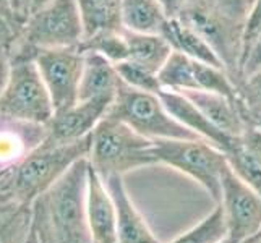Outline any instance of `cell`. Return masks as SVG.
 <instances>
[{"mask_svg":"<svg viewBox=\"0 0 261 243\" xmlns=\"http://www.w3.org/2000/svg\"><path fill=\"white\" fill-rule=\"evenodd\" d=\"M89 160L75 162L31 204L33 233L41 243H96L86 215Z\"/></svg>","mask_w":261,"mask_h":243,"instance_id":"6da1fadb","label":"cell"},{"mask_svg":"<svg viewBox=\"0 0 261 243\" xmlns=\"http://www.w3.org/2000/svg\"><path fill=\"white\" fill-rule=\"evenodd\" d=\"M89 148L91 137L75 143L46 140L15 167L0 174V203L31 206L75 162L88 157Z\"/></svg>","mask_w":261,"mask_h":243,"instance_id":"7a4b0ae2","label":"cell"},{"mask_svg":"<svg viewBox=\"0 0 261 243\" xmlns=\"http://www.w3.org/2000/svg\"><path fill=\"white\" fill-rule=\"evenodd\" d=\"M88 160L102 180L158 164L152 141L109 114L91 133Z\"/></svg>","mask_w":261,"mask_h":243,"instance_id":"3957f363","label":"cell"},{"mask_svg":"<svg viewBox=\"0 0 261 243\" xmlns=\"http://www.w3.org/2000/svg\"><path fill=\"white\" fill-rule=\"evenodd\" d=\"M85 24L76 0H52L24 20L12 57H34L47 49L82 47Z\"/></svg>","mask_w":261,"mask_h":243,"instance_id":"277c9868","label":"cell"},{"mask_svg":"<svg viewBox=\"0 0 261 243\" xmlns=\"http://www.w3.org/2000/svg\"><path fill=\"white\" fill-rule=\"evenodd\" d=\"M158 164L169 166L200 183L214 203L221 200L224 172L229 167L226 154L206 140L152 141Z\"/></svg>","mask_w":261,"mask_h":243,"instance_id":"5b68a950","label":"cell"},{"mask_svg":"<svg viewBox=\"0 0 261 243\" xmlns=\"http://www.w3.org/2000/svg\"><path fill=\"white\" fill-rule=\"evenodd\" d=\"M109 115L127 123L130 128L151 141L200 138L170 115L159 94L138 91L123 83L117 91Z\"/></svg>","mask_w":261,"mask_h":243,"instance_id":"8992f818","label":"cell"},{"mask_svg":"<svg viewBox=\"0 0 261 243\" xmlns=\"http://www.w3.org/2000/svg\"><path fill=\"white\" fill-rule=\"evenodd\" d=\"M10 76L0 94V112L18 120L47 125L56 109L34 57H12Z\"/></svg>","mask_w":261,"mask_h":243,"instance_id":"52a82bcc","label":"cell"},{"mask_svg":"<svg viewBox=\"0 0 261 243\" xmlns=\"http://www.w3.org/2000/svg\"><path fill=\"white\" fill-rule=\"evenodd\" d=\"M34 62L46 83L56 112L80 101V85L85 64L82 47L39 50L34 53Z\"/></svg>","mask_w":261,"mask_h":243,"instance_id":"ba28073f","label":"cell"},{"mask_svg":"<svg viewBox=\"0 0 261 243\" xmlns=\"http://www.w3.org/2000/svg\"><path fill=\"white\" fill-rule=\"evenodd\" d=\"M219 204L232 243H247L261 232V195L233 174L230 166L222 177Z\"/></svg>","mask_w":261,"mask_h":243,"instance_id":"9c48e42d","label":"cell"},{"mask_svg":"<svg viewBox=\"0 0 261 243\" xmlns=\"http://www.w3.org/2000/svg\"><path fill=\"white\" fill-rule=\"evenodd\" d=\"M115 97L82 99L73 105L54 114L47 123V140L56 143H75L91 137L93 130L109 114Z\"/></svg>","mask_w":261,"mask_h":243,"instance_id":"30bf717a","label":"cell"},{"mask_svg":"<svg viewBox=\"0 0 261 243\" xmlns=\"http://www.w3.org/2000/svg\"><path fill=\"white\" fill-rule=\"evenodd\" d=\"M47 137V125L18 120L0 112V174L21 162Z\"/></svg>","mask_w":261,"mask_h":243,"instance_id":"8fae6325","label":"cell"},{"mask_svg":"<svg viewBox=\"0 0 261 243\" xmlns=\"http://www.w3.org/2000/svg\"><path fill=\"white\" fill-rule=\"evenodd\" d=\"M182 94L190 99L214 127L230 137H239L253 125L239 97H229L208 91H190Z\"/></svg>","mask_w":261,"mask_h":243,"instance_id":"7c38bea8","label":"cell"},{"mask_svg":"<svg viewBox=\"0 0 261 243\" xmlns=\"http://www.w3.org/2000/svg\"><path fill=\"white\" fill-rule=\"evenodd\" d=\"M86 215L96 243L117 241V209L104 180L89 166L86 190Z\"/></svg>","mask_w":261,"mask_h":243,"instance_id":"4fadbf2b","label":"cell"},{"mask_svg":"<svg viewBox=\"0 0 261 243\" xmlns=\"http://www.w3.org/2000/svg\"><path fill=\"white\" fill-rule=\"evenodd\" d=\"M159 96L163 99V102L167 107L170 115H172L180 125H184L185 128H188L201 140L210 141L211 145L219 148L224 154L230 149V146L233 145V141H236L237 137H230V134L224 133L218 127H214L185 94L163 89V91L159 93Z\"/></svg>","mask_w":261,"mask_h":243,"instance_id":"5bb4252c","label":"cell"},{"mask_svg":"<svg viewBox=\"0 0 261 243\" xmlns=\"http://www.w3.org/2000/svg\"><path fill=\"white\" fill-rule=\"evenodd\" d=\"M117 209V241L119 243H161L148 227L146 221L133 204L123 177L104 180Z\"/></svg>","mask_w":261,"mask_h":243,"instance_id":"9a60e30c","label":"cell"},{"mask_svg":"<svg viewBox=\"0 0 261 243\" xmlns=\"http://www.w3.org/2000/svg\"><path fill=\"white\" fill-rule=\"evenodd\" d=\"M226 157L233 174L261 195V130L248 127L236 138Z\"/></svg>","mask_w":261,"mask_h":243,"instance_id":"2e32d148","label":"cell"},{"mask_svg":"<svg viewBox=\"0 0 261 243\" xmlns=\"http://www.w3.org/2000/svg\"><path fill=\"white\" fill-rule=\"evenodd\" d=\"M161 34L170 44L174 52H178L193 60L206 62V64L224 68L221 59L218 57L216 50L211 47V44L192 24L184 21L180 16H169V20L166 21Z\"/></svg>","mask_w":261,"mask_h":243,"instance_id":"e0dca14e","label":"cell"},{"mask_svg":"<svg viewBox=\"0 0 261 243\" xmlns=\"http://www.w3.org/2000/svg\"><path fill=\"white\" fill-rule=\"evenodd\" d=\"M85 52V64L80 85V101L93 97H115L122 85L117 67L101 53Z\"/></svg>","mask_w":261,"mask_h":243,"instance_id":"ac0fdd59","label":"cell"},{"mask_svg":"<svg viewBox=\"0 0 261 243\" xmlns=\"http://www.w3.org/2000/svg\"><path fill=\"white\" fill-rule=\"evenodd\" d=\"M128 44V60L138 64L159 75L167 59L172 53V47L163 34H143L123 30Z\"/></svg>","mask_w":261,"mask_h":243,"instance_id":"d6986e66","label":"cell"},{"mask_svg":"<svg viewBox=\"0 0 261 243\" xmlns=\"http://www.w3.org/2000/svg\"><path fill=\"white\" fill-rule=\"evenodd\" d=\"M169 15L158 0H123V30L143 34H161Z\"/></svg>","mask_w":261,"mask_h":243,"instance_id":"ffe728a7","label":"cell"},{"mask_svg":"<svg viewBox=\"0 0 261 243\" xmlns=\"http://www.w3.org/2000/svg\"><path fill=\"white\" fill-rule=\"evenodd\" d=\"M85 24V39L99 33L122 31L123 0H76Z\"/></svg>","mask_w":261,"mask_h":243,"instance_id":"44dd1931","label":"cell"},{"mask_svg":"<svg viewBox=\"0 0 261 243\" xmlns=\"http://www.w3.org/2000/svg\"><path fill=\"white\" fill-rule=\"evenodd\" d=\"M196 62L178 52H172L164 67L159 71V81L163 89L175 93L198 91Z\"/></svg>","mask_w":261,"mask_h":243,"instance_id":"7402d4cb","label":"cell"},{"mask_svg":"<svg viewBox=\"0 0 261 243\" xmlns=\"http://www.w3.org/2000/svg\"><path fill=\"white\" fill-rule=\"evenodd\" d=\"M31 206L0 203V243H26L31 235Z\"/></svg>","mask_w":261,"mask_h":243,"instance_id":"603a6c76","label":"cell"},{"mask_svg":"<svg viewBox=\"0 0 261 243\" xmlns=\"http://www.w3.org/2000/svg\"><path fill=\"white\" fill-rule=\"evenodd\" d=\"M226 238V218H224L222 206L216 203V208L210 212V215H206L200 224H196L195 227L169 243H221Z\"/></svg>","mask_w":261,"mask_h":243,"instance_id":"cb8c5ba5","label":"cell"},{"mask_svg":"<svg viewBox=\"0 0 261 243\" xmlns=\"http://www.w3.org/2000/svg\"><path fill=\"white\" fill-rule=\"evenodd\" d=\"M83 50H93L101 53L102 57L111 60L114 65L128 60V44L122 31H107L99 33L91 38H86L82 44Z\"/></svg>","mask_w":261,"mask_h":243,"instance_id":"d4e9b609","label":"cell"},{"mask_svg":"<svg viewBox=\"0 0 261 243\" xmlns=\"http://www.w3.org/2000/svg\"><path fill=\"white\" fill-rule=\"evenodd\" d=\"M115 67H117V71H119L122 83L127 85L128 88L138 89V91L156 93V94L163 91L159 75L154 73V71H151L138 64H133L130 60L120 62V64H117Z\"/></svg>","mask_w":261,"mask_h":243,"instance_id":"484cf974","label":"cell"},{"mask_svg":"<svg viewBox=\"0 0 261 243\" xmlns=\"http://www.w3.org/2000/svg\"><path fill=\"white\" fill-rule=\"evenodd\" d=\"M237 97L250 115V120L261 115V68L245 75L237 83Z\"/></svg>","mask_w":261,"mask_h":243,"instance_id":"4316f807","label":"cell"},{"mask_svg":"<svg viewBox=\"0 0 261 243\" xmlns=\"http://www.w3.org/2000/svg\"><path fill=\"white\" fill-rule=\"evenodd\" d=\"M188 2V0H187ZM206 10L237 24H244L248 16V0H198Z\"/></svg>","mask_w":261,"mask_h":243,"instance_id":"83f0119b","label":"cell"},{"mask_svg":"<svg viewBox=\"0 0 261 243\" xmlns=\"http://www.w3.org/2000/svg\"><path fill=\"white\" fill-rule=\"evenodd\" d=\"M26 18L21 16L16 10L0 7V44L7 47H13L18 36H20Z\"/></svg>","mask_w":261,"mask_h":243,"instance_id":"f1b7e54d","label":"cell"},{"mask_svg":"<svg viewBox=\"0 0 261 243\" xmlns=\"http://www.w3.org/2000/svg\"><path fill=\"white\" fill-rule=\"evenodd\" d=\"M259 33H261V0H253L250 8H248V16H247V21H245L244 52L250 46V42L253 41Z\"/></svg>","mask_w":261,"mask_h":243,"instance_id":"f546056e","label":"cell"},{"mask_svg":"<svg viewBox=\"0 0 261 243\" xmlns=\"http://www.w3.org/2000/svg\"><path fill=\"white\" fill-rule=\"evenodd\" d=\"M261 68V33L250 42L242 59V76L250 75Z\"/></svg>","mask_w":261,"mask_h":243,"instance_id":"4dcf8cb0","label":"cell"},{"mask_svg":"<svg viewBox=\"0 0 261 243\" xmlns=\"http://www.w3.org/2000/svg\"><path fill=\"white\" fill-rule=\"evenodd\" d=\"M12 50L10 47L2 46L0 44V94L4 93V88L10 76V70H12Z\"/></svg>","mask_w":261,"mask_h":243,"instance_id":"1f68e13d","label":"cell"},{"mask_svg":"<svg viewBox=\"0 0 261 243\" xmlns=\"http://www.w3.org/2000/svg\"><path fill=\"white\" fill-rule=\"evenodd\" d=\"M49 2H52V0H16V10L21 16L28 18Z\"/></svg>","mask_w":261,"mask_h":243,"instance_id":"d6a6232c","label":"cell"},{"mask_svg":"<svg viewBox=\"0 0 261 243\" xmlns=\"http://www.w3.org/2000/svg\"><path fill=\"white\" fill-rule=\"evenodd\" d=\"M158 2L164 7V10L167 12L169 16H177L185 7L187 0H158Z\"/></svg>","mask_w":261,"mask_h":243,"instance_id":"836d02e7","label":"cell"},{"mask_svg":"<svg viewBox=\"0 0 261 243\" xmlns=\"http://www.w3.org/2000/svg\"><path fill=\"white\" fill-rule=\"evenodd\" d=\"M0 7H2V8H10V10H16L15 0H0Z\"/></svg>","mask_w":261,"mask_h":243,"instance_id":"e575fe53","label":"cell"},{"mask_svg":"<svg viewBox=\"0 0 261 243\" xmlns=\"http://www.w3.org/2000/svg\"><path fill=\"white\" fill-rule=\"evenodd\" d=\"M26 243H41V241L36 238V235H34L33 230H31V235H30V238H28V241H26Z\"/></svg>","mask_w":261,"mask_h":243,"instance_id":"d590c367","label":"cell"},{"mask_svg":"<svg viewBox=\"0 0 261 243\" xmlns=\"http://www.w3.org/2000/svg\"><path fill=\"white\" fill-rule=\"evenodd\" d=\"M253 125H255V127H258V128L261 130V115L255 117V119H253Z\"/></svg>","mask_w":261,"mask_h":243,"instance_id":"8d00e7d4","label":"cell"},{"mask_svg":"<svg viewBox=\"0 0 261 243\" xmlns=\"http://www.w3.org/2000/svg\"><path fill=\"white\" fill-rule=\"evenodd\" d=\"M258 235H259V233H258ZM258 235H256L255 238H251L250 241H247V243H261V241H259V238H258Z\"/></svg>","mask_w":261,"mask_h":243,"instance_id":"74e56055","label":"cell"},{"mask_svg":"<svg viewBox=\"0 0 261 243\" xmlns=\"http://www.w3.org/2000/svg\"><path fill=\"white\" fill-rule=\"evenodd\" d=\"M221 243H232V241H230V240H229V238H226V240H222V241H221Z\"/></svg>","mask_w":261,"mask_h":243,"instance_id":"f35d334b","label":"cell"},{"mask_svg":"<svg viewBox=\"0 0 261 243\" xmlns=\"http://www.w3.org/2000/svg\"><path fill=\"white\" fill-rule=\"evenodd\" d=\"M258 238H259V241H261V232H259V235H258Z\"/></svg>","mask_w":261,"mask_h":243,"instance_id":"ab89813d","label":"cell"},{"mask_svg":"<svg viewBox=\"0 0 261 243\" xmlns=\"http://www.w3.org/2000/svg\"><path fill=\"white\" fill-rule=\"evenodd\" d=\"M15 4H16V0H15Z\"/></svg>","mask_w":261,"mask_h":243,"instance_id":"60d3db41","label":"cell"}]
</instances>
